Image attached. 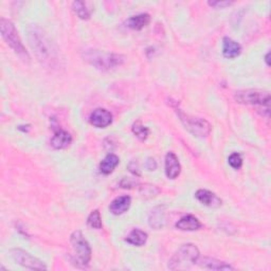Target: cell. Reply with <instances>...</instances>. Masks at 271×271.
<instances>
[{
    "mask_svg": "<svg viewBox=\"0 0 271 271\" xmlns=\"http://www.w3.org/2000/svg\"><path fill=\"white\" fill-rule=\"evenodd\" d=\"M28 37L33 52L42 65L47 68L58 66V49L48 34L37 25H31L28 28Z\"/></svg>",
    "mask_w": 271,
    "mask_h": 271,
    "instance_id": "1",
    "label": "cell"
},
{
    "mask_svg": "<svg viewBox=\"0 0 271 271\" xmlns=\"http://www.w3.org/2000/svg\"><path fill=\"white\" fill-rule=\"evenodd\" d=\"M199 258V250L193 244L182 245L169 261V269L184 270L195 265Z\"/></svg>",
    "mask_w": 271,
    "mask_h": 271,
    "instance_id": "2",
    "label": "cell"
},
{
    "mask_svg": "<svg viewBox=\"0 0 271 271\" xmlns=\"http://www.w3.org/2000/svg\"><path fill=\"white\" fill-rule=\"evenodd\" d=\"M0 30H2V35L6 43L9 45L10 48L13 50L21 60L25 62H29L30 56L27 52L25 46L22 45V42L19 37L18 32L13 25V22L3 18L0 20Z\"/></svg>",
    "mask_w": 271,
    "mask_h": 271,
    "instance_id": "3",
    "label": "cell"
},
{
    "mask_svg": "<svg viewBox=\"0 0 271 271\" xmlns=\"http://www.w3.org/2000/svg\"><path fill=\"white\" fill-rule=\"evenodd\" d=\"M85 58L88 63L100 70H110L121 66L124 62V57L120 54L105 53L97 50L87 51Z\"/></svg>",
    "mask_w": 271,
    "mask_h": 271,
    "instance_id": "4",
    "label": "cell"
},
{
    "mask_svg": "<svg viewBox=\"0 0 271 271\" xmlns=\"http://www.w3.org/2000/svg\"><path fill=\"white\" fill-rule=\"evenodd\" d=\"M70 243L72 246L76 264L82 267L88 266L91 260V248L84 235L81 231H74L70 237Z\"/></svg>",
    "mask_w": 271,
    "mask_h": 271,
    "instance_id": "5",
    "label": "cell"
},
{
    "mask_svg": "<svg viewBox=\"0 0 271 271\" xmlns=\"http://www.w3.org/2000/svg\"><path fill=\"white\" fill-rule=\"evenodd\" d=\"M176 112H177L179 119L186 131L190 132L193 136L198 138H205L210 135L212 127L211 124L205 119L185 114L180 109H176Z\"/></svg>",
    "mask_w": 271,
    "mask_h": 271,
    "instance_id": "6",
    "label": "cell"
},
{
    "mask_svg": "<svg viewBox=\"0 0 271 271\" xmlns=\"http://www.w3.org/2000/svg\"><path fill=\"white\" fill-rule=\"evenodd\" d=\"M235 100L241 104L261 106L270 109V93L262 90H242L235 93Z\"/></svg>",
    "mask_w": 271,
    "mask_h": 271,
    "instance_id": "7",
    "label": "cell"
},
{
    "mask_svg": "<svg viewBox=\"0 0 271 271\" xmlns=\"http://www.w3.org/2000/svg\"><path fill=\"white\" fill-rule=\"evenodd\" d=\"M11 257L13 261L27 269L31 270H47V266L38 258L34 257L27 251L22 249H13L11 250Z\"/></svg>",
    "mask_w": 271,
    "mask_h": 271,
    "instance_id": "8",
    "label": "cell"
},
{
    "mask_svg": "<svg viewBox=\"0 0 271 271\" xmlns=\"http://www.w3.org/2000/svg\"><path fill=\"white\" fill-rule=\"evenodd\" d=\"M89 122L94 127L105 128L112 123V114L108 110L98 108L90 114Z\"/></svg>",
    "mask_w": 271,
    "mask_h": 271,
    "instance_id": "9",
    "label": "cell"
},
{
    "mask_svg": "<svg viewBox=\"0 0 271 271\" xmlns=\"http://www.w3.org/2000/svg\"><path fill=\"white\" fill-rule=\"evenodd\" d=\"M54 136L51 139V146L55 149H65L72 142V137L61 127H53Z\"/></svg>",
    "mask_w": 271,
    "mask_h": 271,
    "instance_id": "10",
    "label": "cell"
},
{
    "mask_svg": "<svg viewBox=\"0 0 271 271\" xmlns=\"http://www.w3.org/2000/svg\"><path fill=\"white\" fill-rule=\"evenodd\" d=\"M181 173V166L173 151H169L166 156V175L169 179H176Z\"/></svg>",
    "mask_w": 271,
    "mask_h": 271,
    "instance_id": "11",
    "label": "cell"
},
{
    "mask_svg": "<svg viewBox=\"0 0 271 271\" xmlns=\"http://www.w3.org/2000/svg\"><path fill=\"white\" fill-rule=\"evenodd\" d=\"M195 197L200 204L209 208H219L222 205L221 199L208 190H198L195 193Z\"/></svg>",
    "mask_w": 271,
    "mask_h": 271,
    "instance_id": "12",
    "label": "cell"
},
{
    "mask_svg": "<svg viewBox=\"0 0 271 271\" xmlns=\"http://www.w3.org/2000/svg\"><path fill=\"white\" fill-rule=\"evenodd\" d=\"M148 223L151 228H154L156 230L164 227V225H166V211H164L163 206L156 207L155 209H152L150 211Z\"/></svg>",
    "mask_w": 271,
    "mask_h": 271,
    "instance_id": "13",
    "label": "cell"
},
{
    "mask_svg": "<svg viewBox=\"0 0 271 271\" xmlns=\"http://www.w3.org/2000/svg\"><path fill=\"white\" fill-rule=\"evenodd\" d=\"M242 53V46L229 37L222 40V54L226 58L232 60L238 57Z\"/></svg>",
    "mask_w": 271,
    "mask_h": 271,
    "instance_id": "14",
    "label": "cell"
},
{
    "mask_svg": "<svg viewBox=\"0 0 271 271\" xmlns=\"http://www.w3.org/2000/svg\"><path fill=\"white\" fill-rule=\"evenodd\" d=\"M132 204V198L124 195V196H120V197H117L115 199H113L110 206H109V210L112 214L114 215H121L129 209Z\"/></svg>",
    "mask_w": 271,
    "mask_h": 271,
    "instance_id": "15",
    "label": "cell"
},
{
    "mask_svg": "<svg viewBox=\"0 0 271 271\" xmlns=\"http://www.w3.org/2000/svg\"><path fill=\"white\" fill-rule=\"evenodd\" d=\"M198 265L209 270H233L234 268L230 265L227 264L226 262H221L216 260V258H211V257H203V258H198L197 261Z\"/></svg>",
    "mask_w": 271,
    "mask_h": 271,
    "instance_id": "16",
    "label": "cell"
},
{
    "mask_svg": "<svg viewBox=\"0 0 271 271\" xmlns=\"http://www.w3.org/2000/svg\"><path fill=\"white\" fill-rule=\"evenodd\" d=\"M149 21H150L149 14L142 13V14L129 17L125 21V26L129 29H132V30L140 31V30H142L143 28H145L149 23Z\"/></svg>",
    "mask_w": 271,
    "mask_h": 271,
    "instance_id": "17",
    "label": "cell"
},
{
    "mask_svg": "<svg viewBox=\"0 0 271 271\" xmlns=\"http://www.w3.org/2000/svg\"><path fill=\"white\" fill-rule=\"evenodd\" d=\"M175 226L181 231H195L202 228V222L193 215H185L176 222Z\"/></svg>",
    "mask_w": 271,
    "mask_h": 271,
    "instance_id": "18",
    "label": "cell"
},
{
    "mask_svg": "<svg viewBox=\"0 0 271 271\" xmlns=\"http://www.w3.org/2000/svg\"><path fill=\"white\" fill-rule=\"evenodd\" d=\"M120 159L114 154H109L106 156L100 163V172L104 175H109L119 166Z\"/></svg>",
    "mask_w": 271,
    "mask_h": 271,
    "instance_id": "19",
    "label": "cell"
},
{
    "mask_svg": "<svg viewBox=\"0 0 271 271\" xmlns=\"http://www.w3.org/2000/svg\"><path fill=\"white\" fill-rule=\"evenodd\" d=\"M146 241H147V233L140 229H134L125 239L126 243L137 247L143 246L146 243Z\"/></svg>",
    "mask_w": 271,
    "mask_h": 271,
    "instance_id": "20",
    "label": "cell"
},
{
    "mask_svg": "<svg viewBox=\"0 0 271 271\" xmlns=\"http://www.w3.org/2000/svg\"><path fill=\"white\" fill-rule=\"evenodd\" d=\"M72 10L80 19L87 20L91 16V12L84 2H74L72 4Z\"/></svg>",
    "mask_w": 271,
    "mask_h": 271,
    "instance_id": "21",
    "label": "cell"
},
{
    "mask_svg": "<svg viewBox=\"0 0 271 271\" xmlns=\"http://www.w3.org/2000/svg\"><path fill=\"white\" fill-rule=\"evenodd\" d=\"M133 133L138 139L144 141L147 139L149 135V129L146 126H144L140 121H137L133 125Z\"/></svg>",
    "mask_w": 271,
    "mask_h": 271,
    "instance_id": "22",
    "label": "cell"
},
{
    "mask_svg": "<svg viewBox=\"0 0 271 271\" xmlns=\"http://www.w3.org/2000/svg\"><path fill=\"white\" fill-rule=\"evenodd\" d=\"M87 223L88 226L92 229H101L103 223H102V218H101V214L98 210H94L92 211L90 215L88 216L87 219Z\"/></svg>",
    "mask_w": 271,
    "mask_h": 271,
    "instance_id": "23",
    "label": "cell"
},
{
    "mask_svg": "<svg viewBox=\"0 0 271 271\" xmlns=\"http://www.w3.org/2000/svg\"><path fill=\"white\" fill-rule=\"evenodd\" d=\"M140 193L145 198H151V197L157 196L160 193V190L156 185L145 184L140 187Z\"/></svg>",
    "mask_w": 271,
    "mask_h": 271,
    "instance_id": "24",
    "label": "cell"
},
{
    "mask_svg": "<svg viewBox=\"0 0 271 271\" xmlns=\"http://www.w3.org/2000/svg\"><path fill=\"white\" fill-rule=\"evenodd\" d=\"M228 162L230 164V167L233 168L234 170H239L243 166V158L242 155L239 152H233L228 158Z\"/></svg>",
    "mask_w": 271,
    "mask_h": 271,
    "instance_id": "25",
    "label": "cell"
},
{
    "mask_svg": "<svg viewBox=\"0 0 271 271\" xmlns=\"http://www.w3.org/2000/svg\"><path fill=\"white\" fill-rule=\"evenodd\" d=\"M233 3L232 2H219V0H216V2H209L208 5L212 8L215 9H225L227 7H230Z\"/></svg>",
    "mask_w": 271,
    "mask_h": 271,
    "instance_id": "26",
    "label": "cell"
},
{
    "mask_svg": "<svg viewBox=\"0 0 271 271\" xmlns=\"http://www.w3.org/2000/svg\"><path fill=\"white\" fill-rule=\"evenodd\" d=\"M145 168L148 171H155L157 169V162L155 161L154 158H148L147 161L145 162Z\"/></svg>",
    "mask_w": 271,
    "mask_h": 271,
    "instance_id": "27",
    "label": "cell"
},
{
    "mask_svg": "<svg viewBox=\"0 0 271 271\" xmlns=\"http://www.w3.org/2000/svg\"><path fill=\"white\" fill-rule=\"evenodd\" d=\"M138 182L137 181H134V180H131V179H128V178H124L121 182V185L122 187H133V185L137 184Z\"/></svg>",
    "mask_w": 271,
    "mask_h": 271,
    "instance_id": "28",
    "label": "cell"
},
{
    "mask_svg": "<svg viewBox=\"0 0 271 271\" xmlns=\"http://www.w3.org/2000/svg\"><path fill=\"white\" fill-rule=\"evenodd\" d=\"M134 168L132 167V166H128V169H129V171H131L134 175H136V176H140L141 175V173H140V171H139V167H138V163L136 162V161H134Z\"/></svg>",
    "mask_w": 271,
    "mask_h": 271,
    "instance_id": "29",
    "label": "cell"
},
{
    "mask_svg": "<svg viewBox=\"0 0 271 271\" xmlns=\"http://www.w3.org/2000/svg\"><path fill=\"white\" fill-rule=\"evenodd\" d=\"M269 56H270V53L268 52V53L266 54V56H265V62H266L267 66H270V63H269Z\"/></svg>",
    "mask_w": 271,
    "mask_h": 271,
    "instance_id": "30",
    "label": "cell"
}]
</instances>
